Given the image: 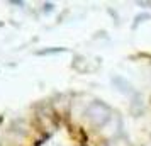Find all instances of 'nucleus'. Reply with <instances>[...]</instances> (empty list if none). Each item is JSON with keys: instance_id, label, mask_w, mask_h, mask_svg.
<instances>
[{"instance_id": "f257e3e1", "label": "nucleus", "mask_w": 151, "mask_h": 146, "mask_svg": "<svg viewBox=\"0 0 151 146\" xmlns=\"http://www.w3.org/2000/svg\"><path fill=\"white\" fill-rule=\"evenodd\" d=\"M87 117L93 126H104L110 119V109L102 102H93L87 109Z\"/></svg>"}, {"instance_id": "f03ea898", "label": "nucleus", "mask_w": 151, "mask_h": 146, "mask_svg": "<svg viewBox=\"0 0 151 146\" xmlns=\"http://www.w3.org/2000/svg\"><path fill=\"white\" fill-rule=\"evenodd\" d=\"M112 82H114V83H116L117 87H119V90H121V92H124V93H132V87H131V85L127 83V82H126L124 78L116 77L114 80H112Z\"/></svg>"}]
</instances>
